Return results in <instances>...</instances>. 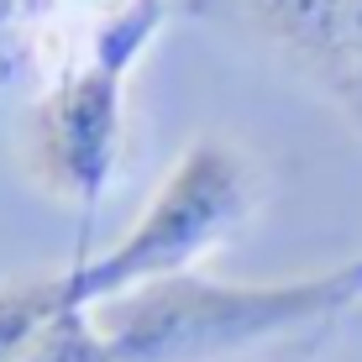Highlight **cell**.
<instances>
[{"label":"cell","instance_id":"277c9868","mask_svg":"<svg viewBox=\"0 0 362 362\" xmlns=\"http://www.w3.org/2000/svg\"><path fill=\"white\" fill-rule=\"evenodd\" d=\"M236 6L257 27V37H268L305 79H315L331 100H341L346 64H352L346 0H236Z\"/></svg>","mask_w":362,"mask_h":362},{"label":"cell","instance_id":"7a4b0ae2","mask_svg":"<svg viewBox=\"0 0 362 362\" xmlns=\"http://www.w3.org/2000/svg\"><path fill=\"white\" fill-rule=\"evenodd\" d=\"M257 168L231 136H194L132 231L64 273V305L100 310L132 289L194 273L199 257H210L257 210Z\"/></svg>","mask_w":362,"mask_h":362},{"label":"cell","instance_id":"5b68a950","mask_svg":"<svg viewBox=\"0 0 362 362\" xmlns=\"http://www.w3.org/2000/svg\"><path fill=\"white\" fill-rule=\"evenodd\" d=\"M58 310H64V273L6 284L0 289V362H16Z\"/></svg>","mask_w":362,"mask_h":362},{"label":"cell","instance_id":"3957f363","mask_svg":"<svg viewBox=\"0 0 362 362\" xmlns=\"http://www.w3.org/2000/svg\"><path fill=\"white\" fill-rule=\"evenodd\" d=\"M132 53L90 47L79 69H69L27 116V168L37 189L64 205L95 210L121 153V105H127Z\"/></svg>","mask_w":362,"mask_h":362},{"label":"cell","instance_id":"52a82bcc","mask_svg":"<svg viewBox=\"0 0 362 362\" xmlns=\"http://www.w3.org/2000/svg\"><path fill=\"white\" fill-rule=\"evenodd\" d=\"M346 42H352V64H346V90L336 105L362 127V0H346Z\"/></svg>","mask_w":362,"mask_h":362},{"label":"cell","instance_id":"8992f818","mask_svg":"<svg viewBox=\"0 0 362 362\" xmlns=\"http://www.w3.org/2000/svg\"><path fill=\"white\" fill-rule=\"evenodd\" d=\"M16 362H116L105 331H100V315L84 305H64L42 331L32 336V346Z\"/></svg>","mask_w":362,"mask_h":362},{"label":"cell","instance_id":"6da1fadb","mask_svg":"<svg viewBox=\"0 0 362 362\" xmlns=\"http://www.w3.org/2000/svg\"><path fill=\"white\" fill-rule=\"evenodd\" d=\"M362 305V257L299 279L226 284L205 273L132 289L100 305L116 362H236L299 336H326Z\"/></svg>","mask_w":362,"mask_h":362}]
</instances>
